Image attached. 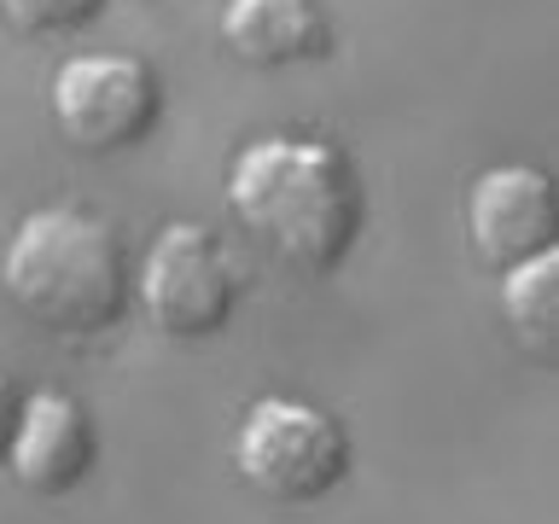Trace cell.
Listing matches in <instances>:
<instances>
[{
    "mask_svg": "<svg viewBox=\"0 0 559 524\" xmlns=\"http://www.w3.org/2000/svg\"><path fill=\"white\" fill-rule=\"evenodd\" d=\"M234 262L199 222H169L140 269V303L169 338H210L234 314Z\"/></svg>",
    "mask_w": 559,
    "mask_h": 524,
    "instance_id": "4",
    "label": "cell"
},
{
    "mask_svg": "<svg viewBox=\"0 0 559 524\" xmlns=\"http://www.w3.org/2000/svg\"><path fill=\"white\" fill-rule=\"evenodd\" d=\"M12 472L17 484L35 496H64L94 472V419L82 414V402H70L59 391H41L29 402H17V426H12Z\"/></svg>",
    "mask_w": 559,
    "mask_h": 524,
    "instance_id": "7",
    "label": "cell"
},
{
    "mask_svg": "<svg viewBox=\"0 0 559 524\" xmlns=\"http://www.w3.org/2000/svg\"><path fill=\"white\" fill-rule=\"evenodd\" d=\"M239 472L274 501H321L349 466L338 419L292 396H269L239 426Z\"/></svg>",
    "mask_w": 559,
    "mask_h": 524,
    "instance_id": "3",
    "label": "cell"
},
{
    "mask_svg": "<svg viewBox=\"0 0 559 524\" xmlns=\"http://www.w3.org/2000/svg\"><path fill=\"white\" fill-rule=\"evenodd\" d=\"M466 227L489 269H513V262L536 257V251H554V234H559L554 181L524 164L478 175V187L466 199Z\"/></svg>",
    "mask_w": 559,
    "mask_h": 524,
    "instance_id": "6",
    "label": "cell"
},
{
    "mask_svg": "<svg viewBox=\"0 0 559 524\" xmlns=\"http://www.w3.org/2000/svg\"><path fill=\"white\" fill-rule=\"evenodd\" d=\"M227 199L262 245L297 269H332L361 227V187L338 146L321 140H257L234 157Z\"/></svg>",
    "mask_w": 559,
    "mask_h": 524,
    "instance_id": "1",
    "label": "cell"
},
{
    "mask_svg": "<svg viewBox=\"0 0 559 524\" xmlns=\"http://www.w3.org/2000/svg\"><path fill=\"white\" fill-rule=\"evenodd\" d=\"M222 41L245 64H304L332 47V24L314 0H227Z\"/></svg>",
    "mask_w": 559,
    "mask_h": 524,
    "instance_id": "8",
    "label": "cell"
},
{
    "mask_svg": "<svg viewBox=\"0 0 559 524\" xmlns=\"http://www.w3.org/2000/svg\"><path fill=\"white\" fill-rule=\"evenodd\" d=\"M105 0H0V17L24 35H64V29H82Z\"/></svg>",
    "mask_w": 559,
    "mask_h": 524,
    "instance_id": "10",
    "label": "cell"
},
{
    "mask_svg": "<svg viewBox=\"0 0 559 524\" xmlns=\"http://www.w3.org/2000/svg\"><path fill=\"white\" fill-rule=\"evenodd\" d=\"M12 426H17V391H12V379L0 373V454L12 443Z\"/></svg>",
    "mask_w": 559,
    "mask_h": 524,
    "instance_id": "11",
    "label": "cell"
},
{
    "mask_svg": "<svg viewBox=\"0 0 559 524\" xmlns=\"http://www.w3.org/2000/svg\"><path fill=\"white\" fill-rule=\"evenodd\" d=\"M52 117L82 152L134 146L157 122V76L122 52H82L52 76Z\"/></svg>",
    "mask_w": 559,
    "mask_h": 524,
    "instance_id": "5",
    "label": "cell"
},
{
    "mask_svg": "<svg viewBox=\"0 0 559 524\" xmlns=\"http://www.w3.org/2000/svg\"><path fill=\"white\" fill-rule=\"evenodd\" d=\"M501 309L507 321H513L519 344L536 349V356H554L559 344V245L554 251H536L513 262V269H501Z\"/></svg>",
    "mask_w": 559,
    "mask_h": 524,
    "instance_id": "9",
    "label": "cell"
},
{
    "mask_svg": "<svg viewBox=\"0 0 559 524\" xmlns=\"http://www.w3.org/2000/svg\"><path fill=\"white\" fill-rule=\"evenodd\" d=\"M7 291L52 332H105L129 303L122 245L82 210H35L7 245Z\"/></svg>",
    "mask_w": 559,
    "mask_h": 524,
    "instance_id": "2",
    "label": "cell"
}]
</instances>
